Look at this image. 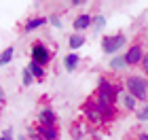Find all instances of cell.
Wrapping results in <instances>:
<instances>
[{
    "mask_svg": "<svg viewBox=\"0 0 148 140\" xmlns=\"http://www.w3.org/2000/svg\"><path fill=\"white\" fill-rule=\"evenodd\" d=\"M142 57H144V47L142 45H131L129 49H127L123 53V59H125V64L127 66H140V62H142Z\"/></svg>",
    "mask_w": 148,
    "mask_h": 140,
    "instance_id": "7",
    "label": "cell"
},
{
    "mask_svg": "<svg viewBox=\"0 0 148 140\" xmlns=\"http://www.w3.org/2000/svg\"><path fill=\"white\" fill-rule=\"evenodd\" d=\"M38 125H55L57 123V115L55 110L51 108V106H42V108L38 110Z\"/></svg>",
    "mask_w": 148,
    "mask_h": 140,
    "instance_id": "8",
    "label": "cell"
},
{
    "mask_svg": "<svg viewBox=\"0 0 148 140\" xmlns=\"http://www.w3.org/2000/svg\"><path fill=\"white\" fill-rule=\"evenodd\" d=\"M140 68H142V72L148 77V53H144V57H142V62H140Z\"/></svg>",
    "mask_w": 148,
    "mask_h": 140,
    "instance_id": "23",
    "label": "cell"
},
{
    "mask_svg": "<svg viewBox=\"0 0 148 140\" xmlns=\"http://www.w3.org/2000/svg\"><path fill=\"white\" fill-rule=\"evenodd\" d=\"M80 136H83V128L76 123V125L72 128V138H74V140H80Z\"/></svg>",
    "mask_w": 148,
    "mask_h": 140,
    "instance_id": "22",
    "label": "cell"
},
{
    "mask_svg": "<svg viewBox=\"0 0 148 140\" xmlns=\"http://www.w3.org/2000/svg\"><path fill=\"white\" fill-rule=\"evenodd\" d=\"M6 102V93H4V89H2V85H0V106H2Z\"/></svg>",
    "mask_w": 148,
    "mask_h": 140,
    "instance_id": "25",
    "label": "cell"
},
{
    "mask_svg": "<svg viewBox=\"0 0 148 140\" xmlns=\"http://www.w3.org/2000/svg\"><path fill=\"white\" fill-rule=\"evenodd\" d=\"M91 19H93V17L89 15V13H83V15H78L76 19H74V23H72L74 30H76L78 34H80V32H85L87 28H91Z\"/></svg>",
    "mask_w": 148,
    "mask_h": 140,
    "instance_id": "10",
    "label": "cell"
},
{
    "mask_svg": "<svg viewBox=\"0 0 148 140\" xmlns=\"http://www.w3.org/2000/svg\"><path fill=\"white\" fill-rule=\"evenodd\" d=\"M36 132L42 140H57L59 138V132L55 125H36Z\"/></svg>",
    "mask_w": 148,
    "mask_h": 140,
    "instance_id": "9",
    "label": "cell"
},
{
    "mask_svg": "<svg viewBox=\"0 0 148 140\" xmlns=\"http://www.w3.org/2000/svg\"><path fill=\"white\" fill-rule=\"evenodd\" d=\"M0 140H13V130L6 128V130L2 132V136H0Z\"/></svg>",
    "mask_w": 148,
    "mask_h": 140,
    "instance_id": "24",
    "label": "cell"
},
{
    "mask_svg": "<svg viewBox=\"0 0 148 140\" xmlns=\"http://www.w3.org/2000/svg\"><path fill=\"white\" fill-rule=\"evenodd\" d=\"M91 26H93V30H95V32H102L106 28V17L104 15H95L91 19Z\"/></svg>",
    "mask_w": 148,
    "mask_h": 140,
    "instance_id": "18",
    "label": "cell"
},
{
    "mask_svg": "<svg viewBox=\"0 0 148 140\" xmlns=\"http://www.w3.org/2000/svg\"><path fill=\"white\" fill-rule=\"evenodd\" d=\"M125 93V87L123 85H119V83H112L108 81V79H99V83H97V87H95V96H104V98H110L112 102H116V98H121Z\"/></svg>",
    "mask_w": 148,
    "mask_h": 140,
    "instance_id": "2",
    "label": "cell"
},
{
    "mask_svg": "<svg viewBox=\"0 0 148 140\" xmlns=\"http://www.w3.org/2000/svg\"><path fill=\"white\" fill-rule=\"evenodd\" d=\"M125 91L129 93V96H133L138 100V102H144L148 100V79L146 77H140V74H131L125 79Z\"/></svg>",
    "mask_w": 148,
    "mask_h": 140,
    "instance_id": "1",
    "label": "cell"
},
{
    "mask_svg": "<svg viewBox=\"0 0 148 140\" xmlns=\"http://www.w3.org/2000/svg\"><path fill=\"white\" fill-rule=\"evenodd\" d=\"M70 4H72V6H78V4H85V0H72Z\"/></svg>",
    "mask_w": 148,
    "mask_h": 140,
    "instance_id": "26",
    "label": "cell"
},
{
    "mask_svg": "<svg viewBox=\"0 0 148 140\" xmlns=\"http://www.w3.org/2000/svg\"><path fill=\"white\" fill-rule=\"evenodd\" d=\"M125 45H127V36L125 34H112V36H104L102 38V51L106 55H116Z\"/></svg>",
    "mask_w": 148,
    "mask_h": 140,
    "instance_id": "4",
    "label": "cell"
},
{
    "mask_svg": "<svg viewBox=\"0 0 148 140\" xmlns=\"http://www.w3.org/2000/svg\"><path fill=\"white\" fill-rule=\"evenodd\" d=\"M121 98H123V106H125L127 110H138V100L133 98V96H129V93L125 91Z\"/></svg>",
    "mask_w": 148,
    "mask_h": 140,
    "instance_id": "16",
    "label": "cell"
},
{
    "mask_svg": "<svg viewBox=\"0 0 148 140\" xmlns=\"http://www.w3.org/2000/svg\"><path fill=\"white\" fill-rule=\"evenodd\" d=\"M93 102H95V108L99 112V117L106 121H112V119H116V106L110 98H104V96H93Z\"/></svg>",
    "mask_w": 148,
    "mask_h": 140,
    "instance_id": "3",
    "label": "cell"
},
{
    "mask_svg": "<svg viewBox=\"0 0 148 140\" xmlns=\"http://www.w3.org/2000/svg\"><path fill=\"white\" fill-rule=\"evenodd\" d=\"M110 68H112V70H125L127 64H125L123 55H112V59H110Z\"/></svg>",
    "mask_w": 148,
    "mask_h": 140,
    "instance_id": "17",
    "label": "cell"
},
{
    "mask_svg": "<svg viewBox=\"0 0 148 140\" xmlns=\"http://www.w3.org/2000/svg\"><path fill=\"white\" fill-rule=\"evenodd\" d=\"M136 117H138V121H148V102L142 106V108L136 110Z\"/></svg>",
    "mask_w": 148,
    "mask_h": 140,
    "instance_id": "20",
    "label": "cell"
},
{
    "mask_svg": "<svg viewBox=\"0 0 148 140\" xmlns=\"http://www.w3.org/2000/svg\"><path fill=\"white\" fill-rule=\"evenodd\" d=\"M17 140H30V138L25 136V134H21V136H17Z\"/></svg>",
    "mask_w": 148,
    "mask_h": 140,
    "instance_id": "28",
    "label": "cell"
},
{
    "mask_svg": "<svg viewBox=\"0 0 148 140\" xmlns=\"http://www.w3.org/2000/svg\"><path fill=\"white\" fill-rule=\"evenodd\" d=\"M45 23H49V21H47V17H32V19H28V21L23 23V30L25 32H34L38 28H42Z\"/></svg>",
    "mask_w": 148,
    "mask_h": 140,
    "instance_id": "12",
    "label": "cell"
},
{
    "mask_svg": "<svg viewBox=\"0 0 148 140\" xmlns=\"http://www.w3.org/2000/svg\"><path fill=\"white\" fill-rule=\"evenodd\" d=\"M21 83H23V87H30V85L34 83V77L30 74L28 68H23V72H21Z\"/></svg>",
    "mask_w": 148,
    "mask_h": 140,
    "instance_id": "19",
    "label": "cell"
},
{
    "mask_svg": "<svg viewBox=\"0 0 148 140\" xmlns=\"http://www.w3.org/2000/svg\"><path fill=\"white\" fill-rule=\"evenodd\" d=\"M47 21H49L51 26H55V28H62V26H64L62 17H59L57 13H53V15H49V17H47Z\"/></svg>",
    "mask_w": 148,
    "mask_h": 140,
    "instance_id": "21",
    "label": "cell"
},
{
    "mask_svg": "<svg viewBox=\"0 0 148 140\" xmlns=\"http://www.w3.org/2000/svg\"><path fill=\"white\" fill-rule=\"evenodd\" d=\"M13 55H15V47H6V49L0 53V66H6V64H11L13 62Z\"/></svg>",
    "mask_w": 148,
    "mask_h": 140,
    "instance_id": "15",
    "label": "cell"
},
{
    "mask_svg": "<svg viewBox=\"0 0 148 140\" xmlns=\"http://www.w3.org/2000/svg\"><path fill=\"white\" fill-rule=\"evenodd\" d=\"M85 41H87V38H85L83 34L74 32V34H72V36L68 38V45H70V49H72V51H76V49H80V47L85 45Z\"/></svg>",
    "mask_w": 148,
    "mask_h": 140,
    "instance_id": "14",
    "label": "cell"
},
{
    "mask_svg": "<svg viewBox=\"0 0 148 140\" xmlns=\"http://www.w3.org/2000/svg\"><path fill=\"white\" fill-rule=\"evenodd\" d=\"M80 110H83L85 119H87L91 125H102V123H104V119L99 117V112H97V108H95V102H93V98L87 100V102L80 106Z\"/></svg>",
    "mask_w": 148,
    "mask_h": 140,
    "instance_id": "6",
    "label": "cell"
},
{
    "mask_svg": "<svg viewBox=\"0 0 148 140\" xmlns=\"http://www.w3.org/2000/svg\"><path fill=\"white\" fill-rule=\"evenodd\" d=\"M0 110H2V106H0Z\"/></svg>",
    "mask_w": 148,
    "mask_h": 140,
    "instance_id": "29",
    "label": "cell"
},
{
    "mask_svg": "<svg viewBox=\"0 0 148 140\" xmlns=\"http://www.w3.org/2000/svg\"><path fill=\"white\" fill-rule=\"evenodd\" d=\"M78 64H80V55L78 53H68V55L64 57V68L68 72H74L78 68Z\"/></svg>",
    "mask_w": 148,
    "mask_h": 140,
    "instance_id": "11",
    "label": "cell"
},
{
    "mask_svg": "<svg viewBox=\"0 0 148 140\" xmlns=\"http://www.w3.org/2000/svg\"><path fill=\"white\" fill-rule=\"evenodd\" d=\"M25 68L30 70V74L34 77V81H36V79H38V81H42V79H45V74H47V70L42 68V66H38L36 62H32V59H30V64L25 66Z\"/></svg>",
    "mask_w": 148,
    "mask_h": 140,
    "instance_id": "13",
    "label": "cell"
},
{
    "mask_svg": "<svg viewBox=\"0 0 148 140\" xmlns=\"http://www.w3.org/2000/svg\"><path fill=\"white\" fill-rule=\"evenodd\" d=\"M138 140H148V134H140V136H138Z\"/></svg>",
    "mask_w": 148,
    "mask_h": 140,
    "instance_id": "27",
    "label": "cell"
},
{
    "mask_svg": "<svg viewBox=\"0 0 148 140\" xmlns=\"http://www.w3.org/2000/svg\"><path fill=\"white\" fill-rule=\"evenodd\" d=\"M30 57H32V62H36L38 66L47 68V64L51 62L53 53H51V49L45 43H34V45H32V51H30Z\"/></svg>",
    "mask_w": 148,
    "mask_h": 140,
    "instance_id": "5",
    "label": "cell"
}]
</instances>
